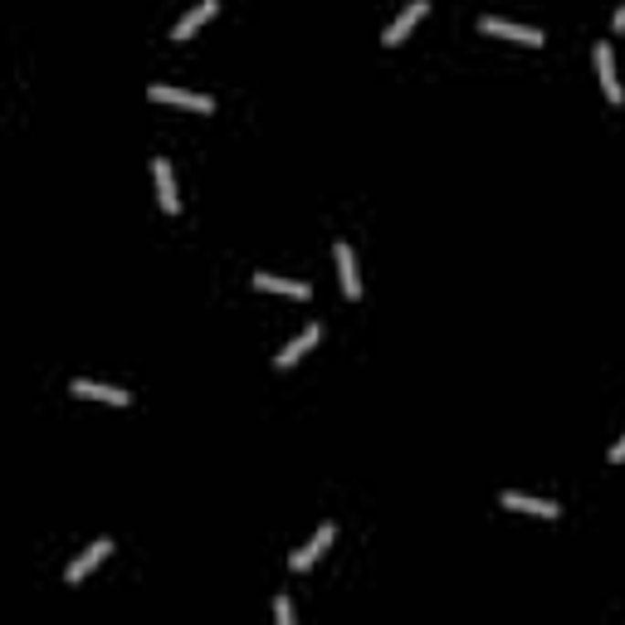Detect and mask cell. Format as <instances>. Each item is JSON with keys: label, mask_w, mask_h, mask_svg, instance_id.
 <instances>
[{"label": "cell", "mask_w": 625, "mask_h": 625, "mask_svg": "<svg viewBox=\"0 0 625 625\" xmlns=\"http://www.w3.org/2000/svg\"><path fill=\"white\" fill-rule=\"evenodd\" d=\"M216 10H220V0H201V5H196V10H191V16H186V20H181V25H176V30H172V39H191V35H196V30H201V25H206V20H210V16H216Z\"/></svg>", "instance_id": "obj_13"}, {"label": "cell", "mask_w": 625, "mask_h": 625, "mask_svg": "<svg viewBox=\"0 0 625 625\" xmlns=\"http://www.w3.org/2000/svg\"><path fill=\"white\" fill-rule=\"evenodd\" d=\"M108 552H112V543H108V537H98V543H93L89 552H83L79 562H69V572H64V581H69V587H79L83 577H93L98 567H103V557H108Z\"/></svg>", "instance_id": "obj_6"}, {"label": "cell", "mask_w": 625, "mask_h": 625, "mask_svg": "<svg viewBox=\"0 0 625 625\" xmlns=\"http://www.w3.org/2000/svg\"><path fill=\"white\" fill-rule=\"evenodd\" d=\"M274 620H279V625H293V606H289V596H279V601H274Z\"/></svg>", "instance_id": "obj_14"}, {"label": "cell", "mask_w": 625, "mask_h": 625, "mask_svg": "<svg viewBox=\"0 0 625 625\" xmlns=\"http://www.w3.org/2000/svg\"><path fill=\"white\" fill-rule=\"evenodd\" d=\"M337 279H343V293L357 303V298H362V274H357V254H352L347 239L337 245Z\"/></svg>", "instance_id": "obj_9"}, {"label": "cell", "mask_w": 625, "mask_h": 625, "mask_svg": "<svg viewBox=\"0 0 625 625\" xmlns=\"http://www.w3.org/2000/svg\"><path fill=\"white\" fill-rule=\"evenodd\" d=\"M425 10H430V0H410V5L401 10V16H396V20L387 25V35H381V45H387V49H396V45H401V39H406L410 30H416V25H420V16H425Z\"/></svg>", "instance_id": "obj_2"}, {"label": "cell", "mask_w": 625, "mask_h": 625, "mask_svg": "<svg viewBox=\"0 0 625 625\" xmlns=\"http://www.w3.org/2000/svg\"><path fill=\"white\" fill-rule=\"evenodd\" d=\"M499 508H508V514H533V518H562V508L552 499H528V493H499Z\"/></svg>", "instance_id": "obj_3"}, {"label": "cell", "mask_w": 625, "mask_h": 625, "mask_svg": "<svg viewBox=\"0 0 625 625\" xmlns=\"http://www.w3.org/2000/svg\"><path fill=\"white\" fill-rule=\"evenodd\" d=\"M79 396V401H108V406H127L132 396L118 391V387H103V381H89V376H74V387H69Z\"/></svg>", "instance_id": "obj_7"}, {"label": "cell", "mask_w": 625, "mask_h": 625, "mask_svg": "<svg viewBox=\"0 0 625 625\" xmlns=\"http://www.w3.org/2000/svg\"><path fill=\"white\" fill-rule=\"evenodd\" d=\"M610 464H625V440H620V445H610Z\"/></svg>", "instance_id": "obj_15"}, {"label": "cell", "mask_w": 625, "mask_h": 625, "mask_svg": "<svg viewBox=\"0 0 625 625\" xmlns=\"http://www.w3.org/2000/svg\"><path fill=\"white\" fill-rule=\"evenodd\" d=\"M152 103H172V108H191V112H216V98L206 93H186V89H166V83H152L147 89Z\"/></svg>", "instance_id": "obj_1"}, {"label": "cell", "mask_w": 625, "mask_h": 625, "mask_svg": "<svg viewBox=\"0 0 625 625\" xmlns=\"http://www.w3.org/2000/svg\"><path fill=\"white\" fill-rule=\"evenodd\" d=\"M318 343H323V328H318V323H312V328H308L303 337H293V343L279 352V357H274V366H279V372H289V366H293V362H303V357H308V352L318 347Z\"/></svg>", "instance_id": "obj_10"}, {"label": "cell", "mask_w": 625, "mask_h": 625, "mask_svg": "<svg viewBox=\"0 0 625 625\" xmlns=\"http://www.w3.org/2000/svg\"><path fill=\"white\" fill-rule=\"evenodd\" d=\"M254 289H260V293H283V298H308V283L279 279V274H254Z\"/></svg>", "instance_id": "obj_12"}, {"label": "cell", "mask_w": 625, "mask_h": 625, "mask_svg": "<svg viewBox=\"0 0 625 625\" xmlns=\"http://www.w3.org/2000/svg\"><path fill=\"white\" fill-rule=\"evenodd\" d=\"M152 181H156V201H162V210H166V216H176V210H181L176 176H172V166H166L162 156H152Z\"/></svg>", "instance_id": "obj_5"}, {"label": "cell", "mask_w": 625, "mask_h": 625, "mask_svg": "<svg viewBox=\"0 0 625 625\" xmlns=\"http://www.w3.org/2000/svg\"><path fill=\"white\" fill-rule=\"evenodd\" d=\"M333 537H337V528H333V523H323V528H318V533H312V543H308V547H298V552H293V562H289V567H293V572H308V567H312V562H318V557H323V552H328V547H333Z\"/></svg>", "instance_id": "obj_8"}, {"label": "cell", "mask_w": 625, "mask_h": 625, "mask_svg": "<svg viewBox=\"0 0 625 625\" xmlns=\"http://www.w3.org/2000/svg\"><path fill=\"white\" fill-rule=\"evenodd\" d=\"M479 30H484V35H499V39H514V45H528V49L543 45V30H528V25H508V20H493V16L479 20Z\"/></svg>", "instance_id": "obj_4"}, {"label": "cell", "mask_w": 625, "mask_h": 625, "mask_svg": "<svg viewBox=\"0 0 625 625\" xmlns=\"http://www.w3.org/2000/svg\"><path fill=\"white\" fill-rule=\"evenodd\" d=\"M610 30H616V35H625V5L616 10V20H610Z\"/></svg>", "instance_id": "obj_16"}, {"label": "cell", "mask_w": 625, "mask_h": 625, "mask_svg": "<svg viewBox=\"0 0 625 625\" xmlns=\"http://www.w3.org/2000/svg\"><path fill=\"white\" fill-rule=\"evenodd\" d=\"M596 79H601V89L610 103H625V89L616 79V64H610V45H596Z\"/></svg>", "instance_id": "obj_11"}]
</instances>
